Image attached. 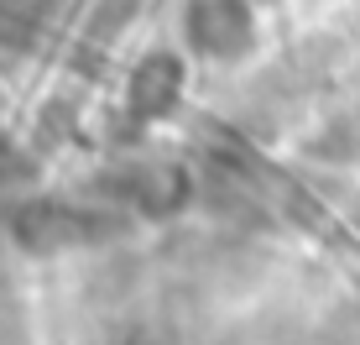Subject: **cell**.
Returning a JSON list of instances; mask_svg holds the SVG:
<instances>
[{
	"label": "cell",
	"mask_w": 360,
	"mask_h": 345,
	"mask_svg": "<svg viewBox=\"0 0 360 345\" xmlns=\"http://www.w3.org/2000/svg\"><path fill=\"white\" fill-rule=\"evenodd\" d=\"M105 199L126 204V209H141V215H172V209H183L188 199V178H183L178 168L157 163V168H131L120 172V178H99L94 183Z\"/></svg>",
	"instance_id": "obj_3"
},
{
	"label": "cell",
	"mask_w": 360,
	"mask_h": 345,
	"mask_svg": "<svg viewBox=\"0 0 360 345\" xmlns=\"http://www.w3.org/2000/svg\"><path fill=\"white\" fill-rule=\"evenodd\" d=\"M115 230H120V220L89 215V209H73V204H16V215H11V236L32 256L79 251V246L105 241Z\"/></svg>",
	"instance_id": "obj_1"
},
{
	"label": "cell",
	"mask_w": 360,
	"mask_h": 345,
	"mask_svg": "<svg viewBox=\"0 0 360 345\" xmlns=\"http://www.w3.org/2000/svg\"><path fill=\"white\" fill-rule=\"evenodd\" d=\"M183 100V58L178 53H146V63H136L126 105L136 120H162L172 105Z\"/></svg>",
	"instance_id": "obj_4"
},
{
	"label": "cell",
	"mask_w": 360,
	"mask_h": 345,
	"mask_svg": "<svg viewBox=\"0 0 360 345\" xmlns=\"http://www.w3.org/2000/svg\"><path fill=\"white\" fill-rule=\"evenodd\" d=\"M183 37L198 58H245L256 42V11L245 0H193L183 11Z\"/></svg>",
	"instance_id": "obj_2"
}]
</instances>
